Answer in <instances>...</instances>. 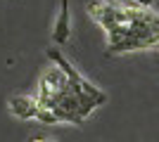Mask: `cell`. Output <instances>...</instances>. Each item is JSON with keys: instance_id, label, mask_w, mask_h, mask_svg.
I'll list each match as a JSON object with an SVG mask.
<instances>
[{"instance_id": "obj_4", "label": "cell", "mask_w": 159, "mask_h": 142, "mask_svg": "<svg viewBox=\"0 0 159 142\" xmlns=\"http://www.w3.org/2000/svg\"><path fill=\"white\" fill-rule=\"evenodd\" d=\"M131 2H135V5H140V7H152L154 5V0H131Z\"/></svg>"}, {"instance_id": "obj_1", "label": "cell", "mask_w": 159, "mask_h": 142, "mask_svg": "<svg viewBox=\"0 0 159 142\" xmlns=\"http://www.w3.org/2000/svg\"><path fill=\"white\" fill-rule=\"evenodd\" d=\"M7 107H10V114L21 118V121H36V116L40 111L38 100L29 97V95H12L10 102H7Z\"/></svg>"}, {"instance_id": "obj_3", "label": "cell", "mask_w": 159, "mask_h": 142, "mask_svg": "<svg viewBox=\"0 0 159 142\" xmlns=\"http://www.w3.org/2000/svg\"><path fill=\"white\" fill-rule=\"evenodd\" d=\"M36 121H38V123H60V118H57V114H55L52 109L40 107L38 116H36Z\"/></svg>"}, {"instance_id": "obj_2", "label": "cell", "mask_w": 159, "mask_h": 142, "mask_svg": "<svg viewBox=\"0 0 159 142\" xmlns=\"http://www.w3.org/2000/svg\"><path fill=\"white\" fill-rule=\"evenodd\" d=\"M69 33H71V21H69V0H62V7H60V17L55 21V28H52V41L57 45H64L69 41Z\"/></svg>"}, {"instance_id": "obj_5", "label": "cell", "mask_w": 159, "mask_h": 142, "mask_svg": "<svg viewBox=\"0 0 159 142\" xmlns=\"http://www.w3.org/2000/svg\"><path fill=\"white\" fill-rule=\"evenodd\" d=\"M31 142H57L52 137H45V135H38V137H31Z\"/></svg>"}]
</instances>
